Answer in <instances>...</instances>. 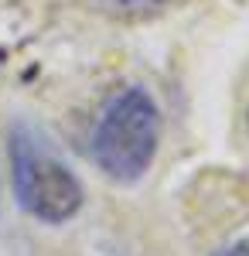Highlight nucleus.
<instances>
[{
  "instance_id": "nucleus-1",
  "label": "nucleus",
  "mask_w": 249,
  "mask_h": 256,
  "mask_svg": "<svg viewBox=\"0 0 249 256\" xmlns=\"http://www.w3.org/2000/svg\"><path fill=\"white\" fill-rule=\"evenodd\" d=\"M160 147V110L144 86H126L106 99L89 154L106 178L120 184H134L150 171Z\"/></svg>"
},
{
  "instance_id": "nucleus-2",
  "label": "nucleus",
  "mask_w": 249,
  "mask_h": 256,
  "mask_svg": "<svg viewBox=\"0 0 249 256\" xmlns=\"http://www.w3.org/2000/svg\"><path fill=\"white\" fill-rule=\"evenodd\" d=\"M10 181L18 205L44 226L68 222L86 205V188L76 171L28 123L10 126Z\"/></svg>"
},
{
  "instance_id": "nucleus-3",
  "label": "nucleus",
  "mask_w": 249,
  "mask_h": 256,
  "mask_svg": "<svg viewBox=\"0 0 249 256\" xmlns=\"http://www.w3.org/2000/svg\"><path fill=\"white\" fill-rule=\"evenodd\" d=\"M99 14H110L120 20H144V18H157L168 7L181 4V0H89Z\"/></svg>"
},
{
  "instance_id": "nucleus-4",
  "label": "nucleus",
  "mask_w": 249,
  "mask_h": 256,
  "mask_svg": "<svg viewBox=\"0 0 249 256\" xmlns=\"http://www.w3.org/2000/svg\"><path fill=\"white\" fill-rule=\"evenodd\" d=\"M215 256H249V239H236L229 246H222Z\"/></svg>"
},
{
  "instance_id": "nucleus-5",
  "label": "nucleus",
  "mask_w": 249,
  "mask_h": 256,
  "mask_svg": "<svg viewBox=\"0 0 249 256\" xmlns=\"http://www.w3.org/2000/svg\"><path fill=\"white\" fill-rule=\"evenodd\" d=\"M246 126H249V110H246Z\"/></svg>"
}]
</instances>
